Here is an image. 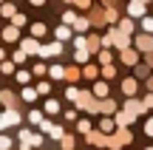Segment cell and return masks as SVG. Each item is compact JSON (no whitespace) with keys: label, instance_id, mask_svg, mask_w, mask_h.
I'll use <instances>...</instances> for the list:
<instances>
[{"label":"cell","instance_id":"cell-26","mask_svg":"<svg viewBox=\"0 0 153 150\" xmlns=\"http://www.w3.org/2000/svg\"><path fill=\"white\" fill-rule=\"evenodd\" d=\"M99 62H102V65H111V54H108V51H99Z\"/></svg>","mask_w":153,"mask_h":150},{"label":"cell","instance_id":"cell-22","mask_svg":"<svg viewBox=\"0 0 153 150\" xmlns=\"http://www.w3.org/2000/svg\"><path fill=\"white\" fill-rule=\"evenodd\" d=\"M28 122L40 125V122H43V113H40V111H31V113H28Z\"/></svg>","mask_w":153,"mask_h":150},{"label":"cell","instance_id":"cell-36","mask_svg":"<svg viewBox=\"0 0 153 150\" xmlns=\"http://www.w3.org/2000/svg\"><path fill=\"white\" fill-rule=\"evenodd\" d=\"M48 133H51V136H54V139H62V136H65V133H62V128H57V125H54V128H51V130H48Z\"/></svg>","mask_w":153,"mask_h":150},{"label":"cell","instance_id":"cell-3","mask_svg":"<svg viewBox=\"0 0 153 150\" xmlns=\"http://www.w3.org/2000/svg\"><path fill=\"white\" fill-rule=\"evenodd\" d=\"M111 34H114V45H119L122 51H125L128 45H131V37H128L125 31H116V28H111Z\"/></svg>","mask_w":153,"mask_h":150},{"label":"cell","instance_id":"cell-31","mask_svg":"<svg viewBox=\"0 0 153 150\" xmlns=\"http://www.w3.org/2000/svg\"><path fill=\"white\" fill-rule=\"evenodd\" d=\"M142 28L145 31H153V17H142Z\"/></svg>","mask_w":153,"mask_h":150},{"label":"cell","instance_id":"cell-1","mask_svg":"<svg viewBox=\"0 0 153 150\" xmlns=\"http://www.w3.org/2000/svg\"><path fill=\"white\" fill-rule=\"evenodd\" d=\"M76 108H82V111H97V102H94L91 94H79V99H76Z\"/></svg>","mask_w":153,"mask_h":150},{"label":"cell","instance_id":"cell-45","mask_svg":"<svg viewBox=\"0 0 153 150\" xmlns=\"http://www.w3.org/2000/svg\"><path fill=\"white\" fill-rule=\"evenodd\" d=\"M145 133L153 136V119H148V125H145Z\"/></svg>","mask_w":153,"mask_h":150},{"label":"cell","instance_id":"cell-32","mask_svg":"<svg viewBox=\"0 0 153 150\" xmlns=\"http://www.w3.org/2000/svg\"><path fill=\"white\" fill-rule=\"evenodd\" d=\"M11 60H14V62H23V60H26V51H14V54H11Z\"/></svg>","mask_w":153,"mask_h":150},{"label":"cell","instance_id":"cell-52","mask_svg":"<svg viewBox=\"0 0 153 150\" xmlns=\"http://www.w3.org/2000/svg\"><path fill=\"white\" fill-rule=\"evenodd\" d=\"M0 3H3V0H0Z\"/></svg>","mask_w":153,"mask_h":150},{"label":"cell","instance_id":"cell-14","mask_svg":"<svg viewBox=\"0 0 153 150\" xmlns=\"http://www.w3.org/2000/svg\"><path fill=\"white\" fill-rule=\"evenodd\" d=\"M0 14H3V17H9V20H11V17L17 14V9H14L11 3H3V9H0Z\"/></svg>","mask_w":153,"mask_h":150},{"label":"cell","instance_id":"cell-27","mask_svg":"<svg viewBox=\"0 0 153 150\" xmlns=\"http://www.w3.org/2000/svg\"><path fill=\"white\" fill-rule=\"evenodd\" d=\"M34 96H37V91H34V88H26V91H23V99H26V102H31Z\"/></svg>","mask_w":153,"mask_h":150},{"label":"cell","instance_id":"cell-29","mask_svg":"<svg viewBox=\"0 0 153 150\" xmlns=\"http://www.w3.org/2000/svg\"><path fill=\"white\" fill-rule=\"evenodd\" d=\"M131 119H133V113H119V119H116V122H119V125H128V122H131Z\"/></svg>","mask_w":153,"mask_h":150},{"label":"cell","instance_id":"cell-18","mask_svg":"<svg viewBox=\"0 0 153 150\" xmlns=\"http://www.w3.org/2000/svg\"><path fill=\"white\" fill-rule=\"evenodd\" d=\"M99 45H102V40H97V37H88V51H99Z\"/></svg>","mask_w":153,"mask_h":150},{"label":"cell","instance_id":"cell-7","mask_svg":"<svg viewBox=\"0 0 153 150\" xmlns=\"http://www.w3.org/2000/svg\"><path fill=\"white\" fill-rule=\"evenodd\" d=\"M20 48L26 51V54H40V45H37V40H23V43H20Z\"/></svg>","mask_w":153,"mask_h":150},{"label":"cell","instance_id":"cell-37","mask_svg":"<svg viewBox=\"0 0 153 150\" xmlns=\"http://www.w3.org/2000/svg\"><path fill=\"white\" fill-rule=\"evenodd\" d=\"M45 71H48V68H45V65H43V62H40V65H34V77H43V74H45Z\"/></svg>","mask_w":153,"mask_h":150},{"label":"cell","instance_id":"cell-47","mask_svg":"<svg viewBox=\"0 0 153 150\" xmlns=\"http://www.w3.org/2000/svg\"><path fill=\"white\" fill-rule=\"evenodd\" d=\"M28 3H31V6H43L45 0H28Z\"/></svg>","mask_w":153,"mask_h":150},{"label":"cell","instance_id":"cell-11","mask_svg":"<svg viewBox=\"0 0 153 150\" xmlns=\"http://www.w3.org/2000/svg\"><path fill=\"white\" fill-rule=\"evenodd\" d=\"M71 28H68V26H60V28H57V31H54V37H57V43H62V40H68V37H71Z\"/></svg>","mask_w":153,"mask_h":150},{"label":"cell","instance_id":"cell-21","mask_svg":"<svg viewBox=\"0 0 153 150\" xmlns=\"http://www.w3.org/2000/svg\"><path fill=\"white\" fill-rule=\"evenodd\" d=\"M31 34H34V37H43V34H45V26H43V23H34V26H31Z\"/></svg>","mask_w":153,"mask_h":150},{"label":"cell","instance_id":"cell-30","mask_svg":"<svg viewBox=\"0 0 153 150\" xmlns=\"http://www.w3.org/2000/svg\"><path fill=\"white\" fill-rule=\"evenodd\" d=\"M99 108H102L105 113H114V111H116V105H114V102H111V99H108V102H102V105H99Z\"/></svg>","mask_w":153,"mask_h":150},{"label":"cell","instance_id":"cell-20","mask_svg":"<svg viewBox=\"0 0 153 150\" xmlns=\"http://www.w3.org/2000/svg\"><path fill=\"white\" fill-rule=\"evenodd\" d=\"M0 99H3V105H6V108H11V105H14V96H11L9 91H3V94H0Z\"/></svg>","mask_w":153,"mask_h":150},{"label":"cell","instance_id":"cell-15","mask_svg":"<svg viewBox=\"0 0 153 150\" xmlns=\"http://www.w3.org/2000/svg\"><path fill=\"white\" fill-rule=\"evenodd\" d=\"M88 57H91V51H88V48H76L74 60H76V62H88Z\"/></svg>","mask_w":153,"mask_h":150},{"label":"cell","instance_id":"cell-23","mask_svg":"<svg viewBox=\"0 0 153 150\" xmlns=\"http://www.w3.org/2000/svg\"><path fill=\"white\" fill-rule=\"evenodd\" d=\"M119 31H125V34H131V31H133V20H122V26H119Z\"/></svg>","mask_w":153,"mask_h":150},{"label":"cell","instance_id":"cell-28","mask_svg":"<svg viewBox=\"0 0 153 150\" xmlns=\"http://www.w3.org/2000/svg\"><path fill=\"white\" fill-rule=\"evenodd\" d=\"M45 111H48V113H57V111H60V105H57L54 99H48V102H45Z\"/></svg>","mask_w":153,"mask_h":150},{"label":"cell","instance_id":"cell-48","mask_svg":"<svg viewBox=\"0 0 153 150\" xmlns=\"http://www.w3.org/2000/svg\"><path fill=\"white\" fill-rule=\"evenodd\" d=\"M148 65H153V51H150V54H148Z\"/></svg>","mask_w":153,"mask_h":150},{"label":"cell","instance_id":"cell-38","mask_svg":"<svg viewBox=\"0 0 153 150\" xmlns=\"http://www.w3.org/2000/svg\"><path fill=\"white\" fill-rule=\"evenodd\" d=\"M48 91H51L48 82H40V85H37V94H48Z\"/></svg>","mask_w":153,"mask_h":150},{"label":"cell","instance_id":"cell-10","mask_svg":"<svg viewBox=\"0 0 153 150\" xmlns=\"http://www.w3.org/2000/svg\"><path fill=\"white\" fill-rule=\"evenodd\" d=\"M136 60H139V54H136V51H131V48H125V51H122V62H125V65H136Z\"/></svg>","mask_w":153,"mask_h":150},{"label":"cell","instance_id":"cell-25","mask_svg":"<svg viewBox=\"0 0 153 150\" xmlns=\"http://www.w3.org/2000/svg\"><path fill=\"white\" fill-rule=\"evenodd\" d=\"M114 74H116V68H114V65H102V77H105V79H111Z\"/></svg>","mask_w":153,"mask_h":150},{"label":"cell","instance_id":"cell-50","mask_svg":"<svg viewBox=\"0 0 153 150\" xmlns=\"http://www.w3.org/2000/svg\"><path fill=\"white\" fill-rule=\"evenodd\" d=\"M148 85H150V91H153V79H150V82H148Z\"/></svg>","mask_w":153,"mask_h":150},{"label":"cell","instance_id":"cell-34","mask_svg":"<svg viewBox=\"0 0 153 150\" xmlns=\"http://www.w3.org/2000/svg\"><path fill=\"white\" fill-rule=\"evenodd\" d=\"M74 45H76V48H88V40H85V37H82V34H79V37L74 40Z\"/></svg>","mask_w":153,"mask_h":150},{"label":"cell","instance_id":"cell-12","mask_svg":"<svg viewBox=\"0 0 153 150\" xmlns=\"http://www.w3.org/2000/svg\"><path fill=\"white\" fill-rule=\"evenodd\" d=\"M122 91H125L128 96H133L136 94V79H125V82H122Z\"/></svg>","mask_w":153,"mask_h":150},{"label":"cell","instance_id":"cell-9","mask_svg":"<svg viewBox=\"0 0 153 150\" xmlns=\"http://www.w3.org/2000/svg\"><path fill=\"white\" fill-rule=\"evenodd\" d=\"M17 37H20V28H17V26H6V28H3V40H9V43H14Z\"/></svg>","mask_w":153,"mask_h":150},{"label":"cell","instance_id":"cell-39","mask_svg":"<svg viewBox=\"0 0 153 150\" xmlns=\"http://www.w3.org/2000/svg\"><path fill=\"white\" fill-rule=\"evenodd\" d=\"M74 28H76V31H85V28H88V20H76Z\"/></svg>","mask_w":153,"mask_h":150},{"label":"cell","instance_id":"cell-43","mask_svg":"<svg viewBox=\"0 0 153 150\" xmlns=\"http://www.w3.org/2000/svg\"><path fill=\"white\" fill-rule=\"evenodd\" d=\"M76 128H79L82 133H88V130H91V125H88V119H85V122H79V125H76Z\"/></svg>","mask_w":153,"mask_h":150},{"label":"cell","instance_id":"cell-19","mask_svg":"<svg viewBox=\"0 0 153 150\" xmlns=\"http://www.w3.org/2000/svg\"><path fill=\"white\" fill-rule=\"evenodd\" d=\"M76 23V14L74 11H65V14H62V26H74Z\"/></svg>","mask_w":153,"mask_h":150},{"label":"cell","instance_id":"cell-46","mask_svg":"<svg viewBox=\"0 0 153 150\" xmlns=\"http://www.w3.org/2000/svg\"><path fill=\"white\" fill-rule=\"evenodd\" d=\"M145 108H153V94H148V96H145Z\"/></svg>","mask_w":153,"mask_h":150},{"label":"cell","instance_id":"cell-8","mask_svg":"<svg viewBox=\"0 0 153 150\" xmlns=\"http://www.w3.org/2000/svg\"><path fill=\"white\" fill-rule=\"evenodd\" d=\"M125 111L136 116V113H142V111H145V105H142V102H136V99H128V102H125Z\"/></svg>","mask_w":153,"mask_h":150},{"label":"cell","instance_id":"cell-49","mask_svg":"<svg viewBox=\"0 0 153 150\" xmlns=\"http://www.w3.org/2000/svg\"><path fill=\"white\" fill-rule=\"evenodd\" d=\"M3 60H6V51H3V48H0V62H3Z\"/></svg>","mask_w":153,"mask_h":150},{"label":"cell","instance_id":"cell-17","mask_svg":"<svg viewBox=\"0 0 153 150\" xmlns=\"http://www.w3.org/2000/svg\"><path fill=\"white\" fill-rule=\"evenodd\" d=\"M94 94H97V96H108V85H105V82H97V85H94Z\"/></svg>","mask_w":153,"mask_h":150},{"label":"cell","instance_id":"cell-51","mask_svg":"<svg viewBox=\"0 0 153 150\" xmlns=\"http://www.w3.org/2000/svg\"><path fill=\"white\" fill-rule=\"evenodd\" d=\"M139 3H148V0H139Z\"/></svg>","mask_w":153,"mask_h":150},{"label":"cell","instance_id":"cell-44","mask_svg":"<svg viewBox=\"0 0 153 150\" xmlns=\"http://www.w3.org/2000/svg\"><path fill=\"white\" fill-rule=\"evenodd\" d=\"M102 130H114V122L111 119H102Z\"/></svg>","mask_w":153,"mask_h":150},{"label":"cell","instance_id":"cell-24","mask_svg":"<svg viewBox=\"0 0 153 150\" xmlns=\"http://www.w3.org/2000/svg\"><path fill=\"white\" fill-rule=\"evenodd\" d=\"M82 74L94 79V77H97V74H99V68H97V65H85V71H82Z\"/></svg>","mask_w":153,"mask_h":150},{"label":"cell","instance_id":"cell-41","mask_svg":"<svg viewBox=\"0 0 153 150\" xmlns=\"http://www.w3.org/2000/svg\"><path fill=\"white\" fill-rule=\"evenodd\" d=\"M17 79H20V82H28V79H31V74H28V71H20V74H17Z\"/></svg>","mask_w":153,"mask_h":150},{"label":"cell","instance_id":"cell-16","mask_svg":"<svg viewBox=\"0 0 153 150\" xmlns=\"http://www.w3.org/2000/svg\"><path fill=\"white\" fill-rule=\"evenodd\" d=\"M11 26H17V28H23V26H26V14H20V11H17V14L11 17Z\"/></svg>","mask_w":153,"mask_h":150},{"label":"cell","instance_id":"cell-35","mask_svg":"<svg viewBox=\"0 0 153 150\" xmlns=\"http://www.w3.org/2000/svg\"><path fill=\"white\" fill-rule=\"evenodd\" d=\"M11 147V139L9 136H0V150H9Z\"/></svg>","mask_w":153,"mask_h":150},{"label":"cell","instance_id":"cell-5","mask_svg":"<svg viewBox=\"0 0 153 150\" xmlns=\"http://www.w3.org/2000/svg\"><path fill=\"white\" fill-rule=\"evenodd\" d=\"M128 14L133 17H145V3H139V0H131V6H128Z\"/></svg>","mask_w":153,"mask_h":150},{"label":"cell","instance_id":"cell-42","mask_svg":"<svg viewBox=\"0 0 153 150\" xmlns=\"http://www.w3.org/2000/svg\"><path fill=\"white\" fill-rule=\"evenodd\" d=\"M68 99L76 102V99H79V91H76V88H68Z\"/></svg>","mask_w":153,"mask_h":150},{"label":"cell","instance_id":"cell-6","mask_svg":"<svg viewBox=\"0 0 153 150\" xmlns=\"http://www.w3.org/2000/svg\"><path fill=\"white\" fill-rule=\"evenodd\" d=\"M136 48L153 51V37H150V34H139V37H136Z\"/></svg>","mask_w":153,"mask_h":150},{"label":"cell","instance_id":"cell-13","mask_svg":"<svg viewBox=\"0 0 153 150\" xmlns=\"http://www.w3.org/2000/svg\"><path fill=\"white\" fill-rule=\"evenodd\" d=\"M48 74H51L54 79H62V77H65V68H62V65H51V68H48Z\"/></svg>","mask_w":153,"mask_h":150},{"label":"cell","instance_id":"cell-33","mask_svg":"<svg viewBox=\"0 0 153 150\" xmlns=\"http://www.w3.org/2000/svg\"><path fill=\"white\" fill-rule=\"evenodd\" d=\"M0 71H3V74H11V71H14V62H6V60H3V65H0Z\"/></svg>","mask_w":153,"mask_h":150},{"label":"cell","instance_id":"cell-4","mask_svg":"<svg viewBox=\"0 0 153 150\" xmlns=\"http://www.w3.org/2000/svg\"><path fill=\"white\" fill-rule=\"evenodd\" d=\"M40 54H43V57H57V54H62V43H51V45H40Z\"/></svg>","mask_w":153,"mask_h":150},{"label":"cell","instance_id":"cell-2","mask_svg":"<svg viewBox=\"0 0 153 150\" xmlns=\"http://www.w3.org/2000/svg\"><path fill=\"white\" fill-rule=\"evenodd\" d=\"M17 122H20V113L17 111H6L3 116H0V130H6L9 125H17Z\"/></svg>","mask_w":153,"mask_h":150},{"label":"cell","instance_id":"cell-40","mask_svg":"<svg viewBox=\"0 0 153 150\" xmlns=\"http://www.w3.org/2000/svg\"><path fill=\"white\" fill-rule=\"evenodd\" d=\"M62 147H65V150L74 147V139H71V136H62Z\"/></svg>","mask_w":153,"mask_h":150}]
</instances>
